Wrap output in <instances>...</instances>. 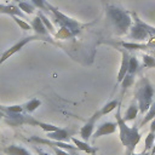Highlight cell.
Segmentation results:
<instances>
[{
	"instance_id": "1",
	"label": "cell",
	"mask_w": 155,
	"mask_h": 155,
	"mask_svg": "<svg viewBox=\"0 0 155 155\" xmlns=\"http://www.w3.org/2000/svg\"><path fill=\"white\" fill-rule=\"evenodd\" d=\"M120 104L116 108L115 119H116L117 128L120 131V140H121V143L126 148V155H128V154L133 153L136 145L139 143V140H140V133H139L137 126L130 127V126L126 125V122L124 121V119H122V116L120 114V107H121Z\"/></svg>"
},
{
	"instance_id": "2",
	"label": "cell",
	"mask_w": 155,
	"mask_h": 155,
	"mask_svg": "<svg viewBox=\"0 0 155 155\" xmlns=\"http://www.w3.org/2000/svg\"><path fill=\"white\" fill-rule=\"evenodd\" d=\"M105 15H107V18H108L110 25L113 27L114 31L117 35H124L130 30V28L132 25V19H131L128 12H126L122 8H119L114 5H107Z\"/></svg>"
},
{
	"instance_id": "3",
	"label": "cell",
	"mask_w": 155,
	"mask_h": 155,
	"mask_svg": "<svg viewBox=\"0 0 155 155\" xmlns=\"http://www.w3.org/2000/svg\"><path fill=\"white\" fill-rule=\"evenodd\" d=\"M136 99L138 102V108L142 114H145L151 104V98L154 96V87L149 82L147 78H142L139 82L137 84L136 92H134Z\"/></svg>"
},
{
	"instance_id": "4",
	"label": "cell",
	"mask_w": 155,
	"mask_h": 155,
	"mask_svg": "<svg viewBox=\"0 0 155 155\" xmlns=\"http://www.w3.org/2000/svg\"><path fill=\"white\" fill-rule=\"evenodd\" d=\"M35 40H45V41H50V42H53V40H51L50 38H44V36H40V35H31V36H25V38H23V39H21L18 42H16L13 46H11L10 48H7L2 54H1V57H0V65L5 62V61H7L11 56H13L16 52H18L22 47H24L28 42H31V41H35Z\"/></svg>"
},
{
	"instance_id": "5",
	"label": "cell",
	"mask_w": 155,
	"mask_h": 155,
	"mask_svg": "<svg viewBox=\"0 0 155 155\" xmlns=\"http://www.w3.org/2000/svg\"><path fill=\"white\" fill-rule=\"evenodd\" d=\"M102 115H101V111H99V109L97 110V111H94V114L85 122V125L80 128V131H79V134H80V137H81V140H84V142H87L90 138H91V136L93 134V132H94V127H96V122H97V120L101 117Z\"/></svg>"
},
{
	"instance_id": "6",
	"label": "cell",
	"mask_w": 155,
	"mask_h": 155,
	"mask_svg": "<svg viewBox=\"0 0 155 155\" xmlns=\"http://www.w3.org/2000/svg\"><path fill=\"white\" fill-rule=\"evenodd\" d=\"M46 137L51 140H54V142H63V143H67L70 140V138L73 137V131H70L69 128H57L56 131H52V132H47L46 133Z\"/></svg>"
},
{
	"instance_id": "7",
	"label": "cell",
	"mask_w": 155,
	"mask_h": 155,
	"mask_svg": "<svg viewBox=\"0 0 155 155\" xmlns=\"http://www.w3.org/2000/svg\"><path fill=\"white\" fill-rule=\"evenodd\" d=\"M117 128V124L116 122H111V121H105L103 124H101L93 132L92 134V138L93 139H97L102 136H107V134H111L116 131Z\"/></svg>"
},
{
	"instance_id": "8",
	"label": "cell",
	"mask_w": 155,
	"mask_h": 155,
	"mask_svg": "<svg viewBox=\"0 0 155 155\" xmlns=\"http://www.w3.org/2000/svg\"><path fill=\"white\" fill-rule=\"evenodd\" d=\"M30 27H31V30H34L36 35H40V36H44V38H50L48 30H47V28L45 27V24L42 23V21H41V18H40L39 15H38L35 18L31 19Z\"/></svg>"
},
{
	"instance_id": "9",
	"label": "cell",
	"mask_w": 155,
	"mask_h": 155,
	"mask_svg": "<svg viewBox=\"0 0 155 155\" xmlns=\"http://www.w3.org/2000/svg\"><path fill=\"white\" fill-rule=\"evenodd\" d=\"M122 53V61H121V65H120V70L117 74V80L116 84H120L122 81V79L126 76L127 71H128V62H130V54L126 50H120Z\"/></svg>"
},
{
	"instance_id": "10",
	"label": "cell",
	"mask_w": 155,
	"mask_h": 155,
	"mask_svg": "<svg viewBox=\"0 0 155 155\" xmlns=\"http://www.w3.org/2000/svg\"><path fill=\"white\" fill-rule=\"evenodd\" d=\"M70 140L73 142V144L75 145V148H76L78 150H81V151H84V153L92 154V155L97 153V149L93 148L92 145H90L87 142H84V140H81V139H78L76 137H71Z\"/></svg>"
},
{
	"instance_id": "11",
	"label": "cell",
	"mask_w": 155,
	"mask_h": 155,
	"mask_svg": "<svg viewBox=\"0 0 155 155\" xmlns=\"http://www.w3.org/2000/svg\"><path fill=\"white\" fill-rule=\"evenodd\" d=\"M2 151L6 155H31V153L25 149L24 147L17 145V144H10L2 149Z\"/></svg>"
},
{
	"instance_id": "12",
	"label": "cell",
	"mask_w": 155,
	"mask_h": 155,
	"mask_svg": "<svg viewBox=\"0 0 155 155\" xmlns=\"http://www.w3.org/2000/svg\"><path fill=\"white\" fill-rule=\"evenodd\" d=\"M138 113H139L138 104H137L136 102H132V103L130 104V107L126 109V111H125V114H124L122 119H124V121H125V122L132 121V120H134V119L137 117Z\"/></svg>"
},
{
	"instance_id": "13",
	"label": "cell",
	"mask_w": 155,
	"mask_h": 155,
	"mask_svg": "<svg viewBox=\"0 0 155 155\" xmlns=\"http://www.w3.org/2000/svg\"><path fill=\"white\" fill-rule=\"evenodd\" d=\"M0 15H8V16H18L19 15V17H23V13L18 8V6L2 5V4H0Z\"/></svg>"
},
{
	"instance_id": "14",
	"label": "cell",
	"mask_w": 155,
	"mask_h": 155,
	"mask_svg": "<svg viewBox=\"0 0 155 155\" xmlns=\"http://www.w3.org/2000/svg\"><path fill=\"white\" fill-rule=\"evenodd\" d=\"M134 82V75H131V74H126V76L122 79V81L120 82L121 84V96H120V101H122V96L124 93L126 92V90L128 87H131Z\"/></svg>"
},
{
	"instance_id": "15",
	"label": "cell",
	"mask_w": 155,
	"mask_h": 155,
	"mask_svg": "<svg viewBox=\"0 0 155 155\" xmlns=\"http://www.w3.org/2000/svg\"><path fill=\"white\" fill-rule=\"evenodd\" d=\"M121 103V101H117V99H111L110 102H108L107 104H104L101 109H99V111H101V115L103 116V115H107V114H109L110 111H113L114 109H116L117 108V105Z\"/></svg>"
},
{
	"instance_id": "16",
	"label": "cell",
	"mask_w": 155,
	"mask_h": 155,
	"mask_svg": "<svg viewBox=\"0 0 155 155\" xmlns=\"http://www.w3.org/2000/svg\"><path fill=\"white\" fill-rule=\"evenodd\" d=\"M40 105H41V101L38 99V98H33V99L28 101L25 104H23V110H25L27 113H33V111H35Z\"/></svg>"
},
{
	"instance_id": "17",
	"label": "cell",
	"mask_w": 155,
	"mask_h": 155,
	"mask_svg": "<svg viewBox=\"0 0 155 155\" xmlns=\"http://www.w3.org/2000/svg\"><path fill=\"white\" fill-rule=\"evenodd\" d=\"M140 65H139V61L137 59L136 56H130V62H128V71L127 74L131 75H136V73L139 70Z\"/></svg>"
},
{
	"instance_id": "18",
	"label": "cell",
	"mask_w": 155,
	"mask_h": 155,
	"mask_svg": "<svg viewBox=\"0 0 155 155\" xmlns=\"http://www.w3.org/2000/svg\"><path fill=\"white\" fill-rule=\"evenodd\" d=\"M155 119V103H153L151 104V107L149 108V110L145 113V116H144V119L142 120V122H140V127H143L145 124H148V122H150L151 120H154Z\"/></svg>"
},
{
	"instance_id": "19",
	"label": "cell",
	"mask_w": 155,
	"mask_h": 155,
	"mask_svg": "<svg viewBox=\"0 0 155 155\" xmlns=\"http://www.w3.org/2000/svg\"><path fill=\"white\" fill-rule=\"evenodd\" d=\"M1 110L6 115L11 114H21L23 111V105H11V107H1Z\"/></svg>"
},
{
	"instance_id": "20",
	"label": "cell",
	"mask_w": 155,
	"mask_h": 155,
	"mask_svg": "<svg viewBox=\"0 0 155 155\" xmlns=\"http://www.w3.org/2000/svg\"><path fill=\"white\" fill-rule=\"evenodd\" d=\"M18 8L24 11L27 15H31L35 11V7L33 6V4H29V1H19L18 2Z\"/></svg>"
},
{
	"instance_id": "21",
	"label": "cell",
	"mask_w": 155,
	"mask_h": 155,
	"mask_svg": "<svg viewBox=\"0 0 155 155\" xmlns=\"http://www.w3.org/2000/svg\"><path fill=\"white\" fill-rule=\"evenodd\" d=\"M11 18L17 23V25L21 28V29H23V30H31V27H30V24L29 23H27L24 19H21L18 16H11Z\"/></svg>"
},
{
	"instance_id": "22",
	"label": "cell",
	"mask_w": 155,
	"mask_h": 155,
	"mask_svg": "<svg viewBox=\"0 0 155 155\" xmlns=\"http://www.w3.org/2000/svg\"><path fill=\"white\" fill-rule=\"evenodd\" d=\"M154 143H155V133L154 132H149L147 138H145V148H144V151L151 149L154 147Z\"/></svg>"
},
{
	"instance_id": "23",
	"label": "cell",
	"mask_w": 155,
	"mask_h": 155,
	"mask_svg": "<svg viewBox=\"0 0 155 155\" xmlns=\"http://www.w3.org/2000/svg\"><path fill=\"white\" fill-rule=\"evenodd\" d=\"M143 67L145 68H155V58L150 54H143Z\"/></svg>"
},
{
	"instance_id": "24",
	"label": "cell",
	"mask_w": 155,
	"mask_h": 155,
	"mask_svg": "<svg viewBox=\"0 0 155 155\" xmlns=\"http://www.w3.org/2000/svg\"><path fill=\"white\" fill-rule=\"evenodd\" d=\"M38 15L40 16V18H41L42 23L45 24V27L47 28V30H48V31H51V33H53V31H54V28H53V25L51 24V22L48 21V18H47V17H46V16H45L42 12H39Z\"/></svg>"
},
{
	"instance_id": "25",
	"label": "cell",
	"mask_w": 155,
	"mask_h": 155,
	"mask_svg": "<svg viewBox=\"0 0 155 155\" xmlns=\"http://www.w3.org/2000/svg\"><path fill=\"white\" fill-rule=\"evenodd\" d=\"M30 2L33 4L34 7H38L40 10H48L47 8V1L46 0H30Z\"/></svg>"
},
{
	"instance_id": "26",
	"label": "cell",
	"mask_w": 155,
	"mask_h": 155,
	"mask_svg": "<svg viewBox=\"0 0 155 155\" xmlns=\"http://www.w3.org/2000/svg\"><path fill=\"white\" fill-rule=\"evenodd\" d=\"M53 151L56 155H70V153L68 150H64V149H61V148H57V147H52Z\"/></svg>"
},
{
	"instance_id": "27",
	"label": "cell",
	"mask_w": 155,
	"mask_h": 155,
	"mask_svg": "<svg viewBox=\"0 0 155 155\" xmlns=\"http://www.w3.org/2000/svg\"><path fill=\"white\" fill-rule=\"evenodd\" d=\"M35 150H36V153H38V155H50L48 153H46V151H44V150H41L40 148H36V147H35Z\"/></svg>"
},
{
	"instance_id": "28",
	"label": "cell",
	"mask_w": 155,
	"mask_h": 155,
	"mask_svg": "<svg viewBox=\"0 0 155 155\" xmlns=\"http://www.w3.org/2000/svg\"><path fill=\"white\" fill-rule=\"evenodd\" d=\"M150 132H154L155 133V119L151 120V122H150Z\"/></svg>"
},
{
	"instance_id": "29",
	"label": "cell",
	"mask_w": 155,
	"mask_h": 155,
	"mask_svg": "<svg viewBox=\"0 0 155 155\" xmlns=\"http://www.w3.org/2000/svg\"><path fill=\"white\" fill-rule=\"evenodd\" d=\"M128 155H150V154H147V151H143V153H140V154H136V153H131V154H128Z\"/></svg>"
},
{
	"instance_id": "30",
	"label": "cell",
	"mask_w": 155,
	"mask_h": 155,
	"mask_svg": "<svg viewBox=\"0 0 155 155\" xmlns=\"http://www.w3.org/2000/svg\"><path fill=\"white\" fill-rule=\"evenodd\" d=\"M155 154V143H154V147L151 148V151H150V155H154Z\"/></svg>"
},
{
	"instance_id": "31",
	"label": "cell",
	"mask_w": 155,
	"mask_h": 155,
	"mask_svg": "<svg viewBox=\"0 0 155 155\" xmlns=\"http://www.w3.org/2000/svg\"><path fill=\"white\" fill-rule=\"evenodd\" d=\"M154 54H155V52H154Z\"/></svg>"
}]
</instances>
